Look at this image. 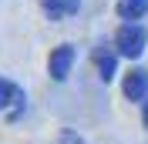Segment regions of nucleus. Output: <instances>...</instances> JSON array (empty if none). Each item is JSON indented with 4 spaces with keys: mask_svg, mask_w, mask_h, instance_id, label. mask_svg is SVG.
<instances>
[{
    "mask_svg": "<svg viewBox=\"0 0 148 144\" xmlns=\"http://www.w3.org/2000/svg\"><path fill=\"white\" fill-rule=\"evenodd\" d=\"M145 44H148V34L141 24H131V20H125L118 27V34H114V50H118L121 57H128V60H135V57L145 54Z\"/></svg>",
    "mask_w": 148,
    "mask_h": 144,
    "instance_id": "f257e3e1",
    "label": "nucleus"
},
{
    "mask_svg": "<svg viewBox=\"0 0 148 144\" xmlns=\"http://www.w3.org/2000/svg\"><path fill=\"white\" fill-rule=\"evenodd\" d=\"M71 64H74V47L71 44H61L51 50V60H47V71H51V81H67L71 74Z\"/></svg>",
    "mask_w": 148,
    "mask_h": 144,
    "instance_id": "f03ea898",
    "label": "nucleus"
},
{
    "mask_svg": "<svg viewBox=\"0 0 148 144\" xmlns=\"http://www.w3.org/2000/svg\"><path fill=\"white\" fill-rule=\"evenodd\" d=\"M121 90H125V97H128V101H148V71H145V67L128 71Z\"/></svg>",
    "mask_w": 148,
    "mask_h": 144,
    "instance_id": "7ed1b4c3",
    "label": "nucleus"
},
{
    "mask_svg": "<svg viewBox=\"0 0 148 144\" xmlns=\"http://www.w3.org/2000/svg\"><path fill=\"white\" fill-rule=\"evenodd\" d=\"M20 107H24V90L17 84H10V81L0 77V111H7L10 117H17Z\"/></svg>",
    "mask_w": 148,
    "mask_h": 144,
    "instance_id": "20e7f679",
    "label": "nucleus"
},
{
    "mask_svg": "<svg viewBox=\"0 0 148 144\" xmlns=\"http://www.w3.org/2000/svg\"><path fill=\"white\" fill-rule=\"evenodd\" d=\"M40 7H44V14H47L51 20H61V17H71V14H77L81 0H40Z\"/></svg>",
    "mask_w": 148,
    "mask_h": 144,
    "instance_id": "39448f33",
    "label": "nucleus"
},
{
    "mask_svg": "<svg viewBox=\"0 0 148 144\" xmlns=\"http://www.w3.org/2000/svg\"><path fill=\"white\" fill-rule=\"evenodd\" d=\"M118 14L135 24V20H141L148 14V0H118Z\"/></svg>",
    "mask_w": 148,
    "mask_h": 144,
    "instance_id": "423d86ee",
    "label": "nucleus"
},
{
    "mask_svg": "<svg viewBox=\"0 0 148 144\" xmlns=\"http://www.w3.org/2000/svg\"><path fill=\"white\" fill-rule=\"evenodd\" d=\"M118 54V50H114ZM114 54L111 50H98V77L101 81H111L114 77Z\"/></svg>",
    "mask_w": 148,
    "mask_h": 144,
    "instance_id": "0eeeda50",
    "label": "nucleus"
},
{
    "mask_svg": "<svg viewBox=\"0 0 148 144\" xmlns=\"http://www.w3.org/2000/svg\"><path fill=\"white\" fill-rule=\"evenodd\" d=\"M64 144H81V137H74V134H64Z\"/></svg>",
    "mask_w": 148,
    "mask_h": 144,
    "instance_id": "6e6552de",
    "label": "nucleus"
},
{
    "mask_svg": "<svg viewBox=\"0 0 148 144\" xmlns=\"http://www.w3.org/2000/svg\"><path fill=\"white\" fill-rule=\"evenodd\" d=\"M141 121H145V127H148V101H145V114H141Z\"/></svg>",
    "mask_w": 148,
    "mask_h": 144,
    "instance_id": "1a4fd4ad",
    "label": "nucleus"
}]
</instances>
